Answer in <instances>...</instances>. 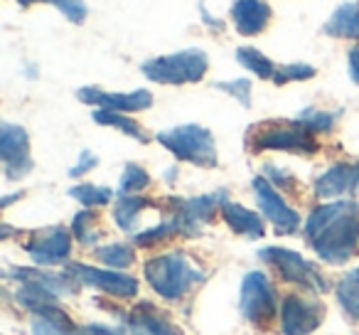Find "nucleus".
Segmentation results:
<instances>
[{
	"instance_id": "obj_1",
	"label": "nucleus",
	"mask_w": 359,
	"mask_h": 335,
	"mask_svg": "<svg viewBox=\"0 0 359 335\" xmlns=\"http://www.w3.org/2000/svg\"><path fill=\"white\" fill-rule=\"evenodd\" d=\"M305 239L325 264L342 266L359 247V205L354 200H334L310 212Z\"/></svg>"
},
{
	"instance_id": "obj_22",
	"label": "nucleus",
	"mask_w": 359,
	"mask_h": 335,
	"mask_svg": "<svg viewBox=\"0 0 359 335\" xmlns=\"http://www.w3.org/2000/svg\"><path fill=\"white\" fill-rule=\"evenodd\" d=\"M153 202L148 200V197H140V195H121L118 202H116L114 207V220L116 225L121 227L123 232H133L135 222H138V215L145 210V207H150Z\"/></svg>"
},
{
	"instance_id": "obj_36",
	"label": "nucleus",
	"mask_w": 359,
	"mask_h": 335,
	"mask_svg": "<svg viewBox=\"0 0 359 335\" xmlns=\"http://www.w3.org/2000/svg\"><path fill=\"white\" fill-rule=\"evenodd\" d=\"M349 79L354 84H359V45H354L349 50Z\"/></svg>"
},
{
	"instance_id": "obj_28",
	"label": "nucleus",
	"mask_w": 359,
	"mask_h": 335,
	"mask_svg": "<svg viewBox=\"0 0 359 335\" xmlns=\"http://www.w3.org/2000/svg\"><path fill=\"white\" fill-rule=\"evenodd\" d=\"M96 259L104 261L111 269H128L135 261V254H133V249L126 244H109V247L96 249Z\"/></svg>"
},
{
	"instance_id": "obj_26",
	"label": "nucleus",
	"mask_w": 359,
	"mask_h": 335,
	"mask_svg": "<svg viewBox=\"0 0 359 335\" xmlns=\"http://www.w3.org/2000/svg\"><path fill=\"white\" fill-rule=\"evenodd\" d=\"M72 230H74V237L81 242V244H96L101 237V230L99 225H96V212H91L89 207H86L84 212H79V215L74 217V222H72Z\"/></svg>"
},
{
	"instance_id": "obj_2",
	"label": "nucleus",
	"mask_w": 359,
	"mask_h": 335,
	"mask_svg": "<svg viewBox=\"0 0 359 335\" xmlns=\"http://www.w3.org/2000/svg\"><path fill=\"white\" fill-rule=\"evenodd\" d=\"M145 279L150 289L165 301H180L192 286L205 281V271L190 261L185 251H170L145 261Z\"/></svg>"
},
{
	"instance_id": "obj_16",
	"label": "nucleus",
	"mask_w": 359,
	"mask_h": 335,
	"mask_svg": "<svg viewBox=\"0 0 359 335\" xmlns=\"http://www.w3.org/2000/svg\"><path fill=\"white\" fill-rule=\"evenodd\" d=\"M271 15L273 11L266 0H236L231 6V20H234L236 32L244 37L261 35L269 27Z\"/></svg>"
},
{
	"instance_id": "obj_17",
	"label": "nucleus",
	"mask_w": 359,
	"mask_h": 335,
	"mask_svg": "<svg viewBox=\"0 0 359 335\" xmlns=\"http://www.w3.org/2000/svg\"><path fill=\"white\" fill-rule=\"evenodd\" d=\"M128 330L133 335H182L163 313H158V308L150 303H140L130 310V315L126 318Z\"/></svg>"
},
{
	"instance_id": "obj_37",
	"label": "nucleus",
	"mask_w": 359,
	"mask_h": 335,
	"mask_svg": "<svg viewBox=\"0 0 359 335\" xmlns=\"http://www.w3.org/2000/svg\"><path fill=\"white\" fill-rule=\"evenodd\" d=\"M266 173H269V176L273 178V183L278 188H290V180H293V178L285 176L283 171H278V168H273V165H266Z\"/></svg>"
},
{
	"instance_id": "obj_7",
	"label": "nucleus",
	"mask_w": 359,
	"mask_h": 335,
	"mask_svg": "<svg viewBox=\"0 0 359 335\" xmlns=\"http://www.w3.org/2000/svg\"><path fill=\"white\" fill-rule=\"evenodd\" d=\"M239 308L246 320H251L259 328H266L276 318V291L271 286L269 276L261 271H251L241 281Z\"/></svg>"
},
{
	"instance_id": "obj_31",
	"label": "nucleus",
	"mask_w": 359,
	"mask_h": 335,
	"mask_svg": "<svg viewBox=\"0 0 359 335\" xmlns=\"http://www.w3.org/2000/svg\"><path fill=\"white\" fill-rule=\"evenodd\" d=\"M175 235H180L177 225H175L172 220H165V222H160L158 227H150V230H145V232H138V235L133 237V242L138 247H153V244H158V242H165Z\"/></svg>"
},
{
	"instance_id": "obj_13",
	"label": "nucleus",
	"mask_w": 359,
	"mask_h": 335,
	"mask_svg": "<svg viewBox=\"0 0 359 335\" xmlns=\"http://www.w3.org/2000/svg\"><path fill=\"white\" fill-rule=\"evenodd\" d=\"M25 251L30 254V259L40 266H57L65 264L72 254V237L62 227H52L40 235H35L25 244Z\"/></svg>"
},
{
	"instance_id": "obj_5",
	"label": "nucleus",
	"mask_w": 359,
	"mask_h": 335,
	"mask_svg": "<svg viewBox=\"0 0 359 335\" xmlns=\"http://www.w3.org/2000/svg\"><path fill=\"white\" fill-rule=\"evenodd\" d=\"M259 259L273 266L280 279L288 281V284L303 286V289L315 291V294L327 291V281L323 279V274L298 251L283 249V247H266V249L259 251Z\"/></svg>"
},
{
	"instance_id": "obj_15",
	"label": "nucleus",
	"mask_w": 359,
	"mask_h": 335,
	"mask_svg": "<svg viewBox=\"0 0 359 335\" xmlns=\"http://www.w3.org/2000/svg\"><path fill=\"white\" fill-rule=\"evenodd\" d=\"M344 192L359 195V163L357 165L337 163L315 180V195L318 197L330 200V197H339Z\"/></svg>"
},
{
	"instance_id": "obj_33",
	"label": "nucleus",
	"mask_w": 359,
	"mask_h": 335,
	"mask_svg": "<svg viewBox=\"0 0 359 335\" xmlns=\"http://www.w3.org/2000/svg\"><path fill=\"white\" fill-rule=\"evenodd\" d=\"M315 77V67L303 65V62H295V65H283L276 70L273 81L276 84H288V81H305Z\"/></svg>"
},
{
	"instance_id": "obj_11",
	"label": "nucleus",
	"mask_w": 359,
	"mask_h": 335,
	"mask_svg": "<svg viewBox=\"0 0 359 335\" xmlns=\"http://www.w3.org/2000/svg\"><path fill=\"white\" fill-rule=\"evenodd\" d=\"M323 315V303L290 294L285 296L283 306H280V330H283V335H310L315 328H320Z\"/></svg>"
},
{
	"instance_id": "obj_34",
	"label": "nucleus",
	"mask_w": 359,
	"mask_h": 335,
	"mask_svg": "<svg viewBox=\"0 0 359 335\" xmlns=\"http://www.w3.org/2000/svg\"><path fill=\"white\" fill-rule=\"evenodd\" d=\"M215 89L226 91L229 96H234L236 101H241V106L249 109L251 106V81L249 79H231V81H217Z\"/></svg>"
},
{
	"instance_id": "obj_25",
	"label": "nucleus",
	"mask_w": 359,
	"mask_h": 335,
	"mask_svg": "<svg viewBox=\"0 0 359 335\" xmlns=\"http://www.w3.org/2000/svg\"><path fill=\"white\" fill-rule=\"evenodd\" d=\"M236 62H239L241 67H246L249 72H254L259 79H273V74H276L273 62L266 55H261L256 47H239V50H236Z\"/></svg>"
},
{
	"instance_id": "obj_38",
	"label": "nucleus",
	"mask_w": 359,
	"mask_h": 335,
	"mask_svg": "<svg viewBox=\"0 0 359 335\" xmlns=\"http://www.w3.org/2000/svg\"><path fill=\"white\" fill-rule=\"evenodd\" d=\"M86 333L89 335H123L121 330H111V328H106V325H89Z\"/></svg>"
},
{
	"instance_id": "obj_12",
	"label": "nucleus",
	"mask_w": 359,
	"mask_h": 335,
	"mask_svg": "<svg viewBox=\"0 0 359 335\" xmlns=\"http://www.w3.org/2000/svg\"><path fill=\"white\" fill-rule=\"evenodd\" d=\"M67 271H69L79 284L99 289L109 296H116V298H133V296L138 294V281L128 274H121V271H104V269H94V266H86V264H72Z\"/></svg>"
},
{
	"instance_id": "obj_27",
	"label": "nucleus",
	"mask_w": 359,
	"mask_h": 335,
	"mask_svg": "<svg viewBox=\"0 0 359 335\" xmlns=\"http://www.w3.org/2000/svg\"><path fill=\"white\" fill-rule=\"evenodd\" d=\"M69 195L74 197V200H79L84 207H104L111 202V197H114V192L109 190V188H99V185H89V183H84V185H76L69 190Z\"/></svg>"
},
{
	"instance_id": "obj_20",
	"label": "nucleus",
	"mask_w": 359,
	"mask_h": 335,
	"mask_svg": "<svg viewBox=\"0 0 359 335\" xmlns=\"http://www.w3.org/2000/svg\"><path fill=\"white\" fill-rule=\"evenodd\" d=\"M222 217H224V222L236 232V235L251 237V239H261V237L266 235L264 220H261L256 212L236 205V202L226 200L224 205H222Z\"/></svg>"
},
{
	"instance_id": "obj_21",
	"label": "nucleus",
	"mask_w": 359,
	"mask_h": 335,
	"mask_svg": "<svg viewBox=\"0 0 359 335\" xmlns=\"http://www.w3.org/2000/svg\"><path fill=\"white\" fill-rule=\"evenodd\" d=\"M325 35L339 37V40H359V6L357 3H344L330 15L323 27Z\"/></svg>"
},
{
	"instance_id": "obj_19",
	"label": "nucleus",
	"mask_w": 359,
	"mask_h": 335,
	"mask_svg": "<svg viewBox=\"0 0 359 335\" xmlns=\"http://www.w3.org/2000/svg\"><path fill=\"white\" fill-rule=\"evenodd\" d=\"M32 335H76V325L57 303L40 306L30 320Z\"/></svg>"
},
{
	"instance_id": "obj_23",
	"label": "nucleus",
	"mask_w": 359,
	"mask_h": 335,
	"mask_svg": "<svg viewBox=\"0 0 359 335\" xmlns=\"http://www.w3.org/2000/svg\"><path fill=\"white\" fill-rule=\"evenodd\" d=\"M94 121L99 126H111V129H118L121 133L130 136V138L140 140V143H150L148 133H145L143 129L138 126V121L128 119V116H123L121 111H109V109H96L94 111Z\"/></svg>"
},
{
	"instance_id": "obj_3",
	"label": "nucleus",
	"mask_w": 359,
	"mask_h": 335,
	"mask_svg": "<svg viewBox=\"0 0 359 335\" xmlns=\"http://www.w3.org/2000/svg\"><path fill=\"white\" fill-rule=\"evenodd\" d=\"M158 143L165 145L177 160H185L197 168H217V163H219L215 136L200 124H182L163 131V133H158Z\"/></svg>"
},
{
	"instance_id": "obj_32",
	"label": "nucleus",
	"mask_w": 359,
	"mask_h": 335,
	"mask_svg": "<svg viewBox=\"0 0 359 335\" xmlns=\"http://www.w3.org/2000/svg\"><path fill=\"white\" fill-rule=\"evenodd\" d=\"M18 3H20L22 8L32 6V3H50V6L60 8V11L65 13L72 22H76V25L86 20V6L81 0H18Z\"/></svg>"
},
{
	"instance_id": "obj_29",
	"label": "nucleus",
	"mask_w": 359,
	"mask_h": 335,
	"mask_svg": "<svg viewBox=\"0 0 359 335\" xmlns=\"http://www.w3.org/2000/svg\"><path fill=\"white\" fill-rule=\"evenodd\" d=\"M150 185V176L135 163H128L123 168V176H121V185H118V192L121 195H138L140 190Z\"/></svg>"
},
{
	"instance_id": "obj_24",
	"label": "nucleus",
	"mask_w": 359,
	"mask_h": 335,
	"mask_svg": "<svg viewBox=\"0 0 359 335\" xmlns=\"http://www.w3.org/2000/svg\"><path fill=\"white\" fill-rule=\"evenodd\" d=\"M337 301L349 318L359 320V269H352L337 284Z\"/></svg>"
},
{
	"instance_id": "obj_8",
	"label": "nucleus",
	"mask_w": 359,
	"mask_h": 335,
	"mask_svg": "<svg viewBox=\"0 0 359 335\" xmlns=\"http://www.w3.org/2000/svg\"><path fill=\"white\" fill-rule=\"evenodd\" d=\"M0 160L8 180H20L35 168L30 158V138L22 126L0 124Z\"/></svg>"
},
{
	"instance_id": "obj_35",
	"label": "nucleus",
	"mask_w": 359,
	"mask_h": 335,
	"mask_svg": "<svg viewBox=\"0 0 359 335\" xmlns=\"http://www.w3.org/2000/svg\"><path fill=\"white\" fill-rule=\"evenodd\" d=\"M96 165H99V158H96L91 150H84V153H79V160H76V165L69 171V178H81L86 176L89 171H94Z\"/></svg>"
},
{
	"instance_id": "obj_14",
	"label": "nucleus",
	"mask_w": 359,
	"mask_h": 335,
	"mask_svg": "<svg viewBox=\"0 0 359 335\" xmlns=\"http://www.w3.org/2000/svg\"><path fill=\"white\" fill-rule=\"evenodd\" d=\"M79 101L89 106H99V109L109 111H145L153 106V94L148 89L128 91V94H114V91H104L99 86H84L76 91Z\"/></svg>"
},
{
	"instance_id": "obj_9",
	"label": "nucleus",
	"mask_w": 359,
	"mask_h": 335,
	"mask_svg": "<svg viewBox=\"0 0 359 335\" xmlns=\"http://www.w3.org/2000/svg\"><path fill=\"white\" fill-rule=\"evenodd\" d=\"M226 202V192H215V195L190 197V200H172V222L177 225V232L185 237H197L202 227L215 217L217 210Z\"/></svg>"
},
{
	"instance_id": "obj_6",
	"label": "nucleus",
	"mask_w": 359,
	"mask_h": 335,
	"mask_svg": "<svg viewBox=\"0 0 359 335\" xmlns=\"http://www.w3.org/2000/svg\"><path fill=\"white\" fill-rule=\"evenodd\" d=\"M251 150H290V153L310 155L318 150L315 133L293 121V124H264L256 129V136L251 140Z\"/></svg>"
},
{
	"instance_id": "obj_10",
	"label": "nucleus",
	"mask_w": 359,
	"mask_h": 335,
	"mask_svg": "<svg viewBox=\"0 0 359 335\" xmlns=\"http://www.w3.org/2000/svg\"><path fill=\"white\" fill-rule=\"evenodd\" d=\"M251 188H254V195H256V202H259L261 212H264L266 220L276 227L278 235H293V232H298L300 215L293 207H288V202L278 195V190L271 185L269 178H264V176L254 178Z\"/></svg>"
},
{
	"instance_id": "obj_30",
	"label": "nucleus",
	"mask_w": 359,
	"mask_h": 335,
	"mask_svg": "<svg viewBox=\"0 0 359 335\" xmlns=\"http://www.w3.org/2000/svg\"><path fill=\"white\" fill-rule=\"evenodd\" d=\"M295 121H298L303 129H308L310 133H330L334 126V114L318 111V109H305Z\"/></svg>"
},
{
	"instance_id": "obj_18",
	"label": "nucleus",
	"mask_w": 359,
	"mask_h": 335,
	"mask_svg": "<svg viewBox=\"0 0 359 335\" xmlns=\"http://www.w3.org/2000/svg\"><path fill=\"white\" fill-rule=\"evenodd\" d=\"M8 279H15V281H20V284H25V281L40 284L42 289L55 294L57 298H60V296L76 294V289H79V281H76L69 271H65V274H45V271H37V269H15V271H8Z\"/></svg>"
},
{
	"instance_id": "obj_4",
	"label": "nucleus",
	"mask_w": 359,
	"mask_h": 335,
	"mask_svg": "<svg viewBox=\"0 0 359 335\" xmlns=\"http://www.w3.org/2000/svg\"><path fill=\"white\" fill-rule=\"evenodd\" d=\"M140 70L150 81H158V84H197L205 79L210 60L202 50H182L143 62Z\"/></svg>"
}]
</instances>
